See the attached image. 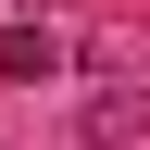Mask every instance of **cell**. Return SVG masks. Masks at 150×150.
<instances>
[{
    "label": "cell",
    "instance_id": "1",
    "mask_svg": "<svg viewBox=\"0 0 150 150\" xmlns=\"http://www.w3.org/2000/svg\"><path fill=\"white\" fill-rule=\"evenodd\" d=\"M150 138V88H88V150H138Z\"/></svg>",
    "mask_w": 150,
    "mask_h": 150
},
{
    "label": "cell",
    "instance_id": "2",
    "mask_svg": "<svg viewBox=\"0 0 150 150\" xmlns=\"http://www.w3.org/2000/svg\"><path fill=\"white\" fill-rule=\"evenodd\" d=\"M0 75H13V88L63 75V38H50V25H0Z\"/></svg>",
    "mask_w": 150,
    "mask_h": 150
}]
</instances>
